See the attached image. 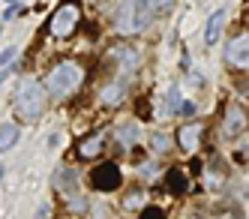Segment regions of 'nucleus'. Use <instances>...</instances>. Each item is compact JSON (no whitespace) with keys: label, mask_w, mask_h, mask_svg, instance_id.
Segmentation results:
<instances>
[{"label":"nucleus","mask_w":249,"mask_h":219,"mask_svg":"<svg viewBox=\"0 0 249 219\" xmlns=\"http://www.w3.org/2000/svg\"><path fill=\"white\" fill-rule=\"evenodd\" d=\"M45 108V90L36 78H21L18 90H15V114L21 120H36Z\"/></svg>","instance_id":"nucleus-1"},{"label":"nucleus","mask_w":249,"mask_h":219,"mask_svg":"<svg viewBox=\"0 0 249 219\" xmlns=\"http://www.w3.org/2000/svg\"><path fill=\"white\" fill-rule=\"evenodd\" d=\"M81 78H84V69L75 60H63V63L51 66L48 78H45V90L51 96H69L81 84Z\"/></svg>","instance_id":"nucleus-2"},{"label":"nucleus","mask_w":249,"mask_h":219,"mask_svg":"<svg viewBox=\"0 0 249 219\" xmlns=\"http://www.w3.org/2000/svg\"><path fill=\"white\" fill-rule=\"evenodd\" d=\"M78 21H81L78 6H75V3H63V6L54 9V15H51L48 30H51V36H57V39H66V36H72V33H75Z\"/></svg>","instance_id":"nucleus-3"},{"label":"nucleus","mask_w":249,"mask_h":219,"mask_svg":"<svg viewBox=\"0 0 249 219\" xmlns=\"http://www.w3.org/2000/svg\"><path fill=\"white\" fill-rule=\"evenodd\" d=\"M123 183V171L117 162H102L90 171V186L99 189V192H111V189H120Z\"/></svg>","instance_id":"nucleus-4"},{"label":"nucleus","mask_w":249,"mask_h":219,"mask_svg":"<svg viewBox=\"0 0 249 219\" xmlns=\"http://www.w3.org/2000/svg\"><path fill=\"white\" fill-rule=\"evenodd\" d=\"M225 60L237 69H249V33L234 36V39L225 45Z\"/></svg>","instance_id":"nucleus-5"},{"label":"nucleus","mask_w":249,"mask_h":219,"mask_svg":"<svg viewBox=\"0 0 249 219\" xmlns=\"http://www.w3.org/2000/svg\"><path fill=\"white\" fill-rule=\"evenodd\" d=\"M105 147V135L102 132H93V135H84L78 144H75V153L78 159H96Z\"/></svg>","instance_id":"nucleus-6"},{"label":"nucleus","mask_w":249,"mask_h":219,"mask_svg":"<svg viewBox=\"0 0 249 219\" xmlns=\"http://www.w3.org/2000/svg\"><path fill=\"white\" fill-rule=\"evenodd\" d=\"M243 126H246V114H243V108L231 105L228 111H225V120H222V135H225V138H234V135H240Z\"/></svg>","instance_id":"nucleus-7"},{"label":"nucleus","mask_w":249,"mask_h":219,"mask_svg":"<svg viewBox=\"0 0 249 219\" xmlns=\"http://www.w3.org/2000/svg\"><path fill=\"white\" fill-rule=\"evenodd\" d=\"M201 132H204V126H201V123H186V126H180V132H177V144H180L186 153H192L195 147H198Z\"/></svg>","instance_id":"nucleus-8"},{"label":"nucleus","mask_w":249,"mask_h":219,"mask_svg":"<svg viewBox=\"0 0 249 219\" xmlns=\"http://www.w3.org/2000/svg\"><path fill=\"white\" fill-rule=\"evenodd\" d=\"M222 24H225V9H216V12L207 18V27H204V42H207V45H216V42H219Z\"/></svg>","instance_id":"nucleus-9"},{"label":"nucleus","mask_w":249,"mask_h":219,"mask_svg":"<svg viewBox=\"0 0 249 219\" xmlns=\"http://www.w3.org/2000/svg\"><path fill=\"white\" fill-rule=\"evenodd\" d=\"M138 135H141V129H138L135 120H120V123L114 126V138H117L120 144H126V147L138 141Z\"/></svg>","instance_id":"nucleus-10"},{"label":"nucleus","mask_w":249,"mask_h":219,"mask_svg":"<svg viewBox=\"0 0 249 219\" xmlns=\"http://www.w3.org/2000/svg\"><path fill=\"white\" fill-rule=\"evenodd\" d=\"M123 99H126V84L123 81H111L102 87V102L105 105H120Z\"/></svg>","instance_id":"nucleus-11"},{"label":"nucleus","mask_w":249,"mask_h":219,"mask_svg":"<svg viewBox=\"0 0 249 219\" xmlns=\"http://www.w3.org/2000/svg\"><path fill=\"white\" fill-rule=\"evenodd\" d=\"M18 138H21V129H18V126H15V123H3V126H0V153L12 150Z\"/></svg>","instance_id":"nucleus-12"},{"label":"nucleus","mask_w":249,"mask_h":219,"mask_svg":"<svg viewBox=\"0 0 249 219\" xmlns=\"http://www.w3.org/2000/svg\"><path fill=\"white\" fill-rule=\"evenodd\" d=\"M186 186H189V180H186L183 168H168V174H165V189H171V192H186Z\"/></svg>","instance_id":"nucleus-13"},{"label":"nucleus","mask_w":249,"mask_h":219,"mask_svg":"<svg viewBox=\"0 0 249 219\" xmlns=\"http://www.w3.org/2000/svg\"><path fill=\"white\" fill-rule=\"evenodd\" d=\"M75 180H78V177H75V171H72V168H60V171L54 174L57 189H60V192H66V195H72V192H75Z\"/></svg>","instance_id":"nucleus-14"},{"label":"nucleus","mask_w":249,"mask_h":219,"mask_svg":"<svg viewBox=\"0 0 249 219\" xmlns=\"http://www.w3.org/2000/svg\"><path fill=\"white\" fill-rule=\"evenodd\" d=\"M150 147H153L156 153H168V150H171V135H165V132H156V135L150 138Z\"/></svg>","instance_id":"nucleus-15"},{"label":"nucleus","mask_w":249,"mask_h":219,"mask_svg":"<svg viewBox=\"0 0 249 219\" xmlns=\"http://www.w3.org/2000/svg\"><path fill=\"white\" fill-rule=\"evenodd\" d=\"M141 204H144V192H129L126 198H123V207L126 210H138Z\"/></svg>","instance_id":"nucleus-16"},{"label":"nucleus","mask_w":249,"mask_h":219,"mask_svg":"<svg viewBox=\"0 0 249 219\" xmlns=\"http://www.w3.org/2000/svg\"><path fill=\"white\" fill-rule=\"evenodd\" d=\"M138 219H165V210L162 207H144Z\"/></svg>","instance_id":"nucleus-17"},{"label":"nucleus","mask_w":249,"mask_h":219,"mask_svg":"<svg viewBox=\"0 0 249 219\" xmlns=\"http://www.w3.org/2000/svg\"><path fill=\"white\" fill-rule=\"evenodd\" d=\"M177 111H180L183 117H192V114H195V105H192V102H180V108H177Z\"/></svg>","instance_id":"nucleus-18"},{"label":"nucleus","mask_w":249,"mask_h":219,"mask_svg":"<svg viewBox=\"0 0 249 219\" xmlns=\"http://www.w3.org/2000/svg\"><path fill=\"white\" fill-rule=\"evenodd\" d=\"M12 57H15V48H6L3 54H0V63H9Z\"/></svg>","instance_id":"nucleus-19"},{"label":"nucleus","mask_w":249,"mask_h":219,"mask_svg":"<svg viewBox=\"0 0 249 219\" xmlns=\"http://www.w3.org/2000/svg\"><path fill=\"white\" fill-rule=\"evenodd\" d=\"M48 216H51V207H48V204H42V213H39V219H48Z\"/></svg>","instance_id":"nucleus-20"},{"label":"nucleus","mask_w":249,"mask_h":219,"mask_svg":"<svg viewBox=\"0 0 249 219\" xmlns=\"http://www.w3.org/2000/svg\"><path fill=\"white\" fill-rule=\"evenodd\" d=\"M222 219H240L237 213H222Z\"/></svg>","instance_id":"nucleus-21"},{"label":"nucleus","mask_w":249,"mask_h":219,"mask_svg":"<svg viewBox=\"0 0 249 219\" xmlns=\"http://www.w3.org/2000/svg\"><path fill=\"white\" fill-rule=\"evenodd\" d=\"M6 3H9V6H15V3H18V0H6Z\"/></svg>","instance_id":"nucleus-22"},{"label":"nucleus","mask_w":249,"mask_h":219,"mask_svg":"<svg viewBox=\"0 0 249 219\" xmlns=\"http://www.w3.org/2000/svg\"><path fill=\"white\" fill-rule=\"evenodd\" d=\"M0 177H3V165H0Z\"/></svg>","instance_id":"nucleus-23"}]
</instances>
